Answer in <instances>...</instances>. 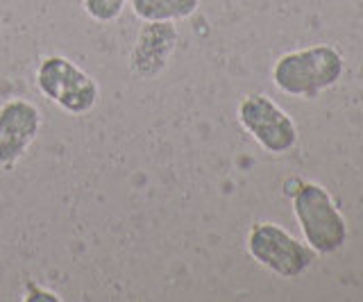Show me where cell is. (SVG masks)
I'll list each match as a JSON object with an SVG mask.
<instances>
[{
  "mask_svg": "<svg viewBox=\"0 0 363 302\" xmlns=\"http://www.w3.org/2000/svg\"><path fill=\"white\" fill-rule=\"evenodd\" d=\"M343 55L332 46H311L281 55L272 66V82L293 98H315L343 75Z\"/></svg>",
  "mask_w": 363,
  "mask_h": 302,
  "instance_id": "obj_1",
  "label": "cell"
},
{
  "mask_svg": "<svg viewBox=\"0 0 363 302\" xmlns=\"http://www.w3.org/2000/svg\"><path fill=\"white\" fill-rule=\"evenodd\" d=\"M293 211L304 243L315 255H332L347 241V225L332 196L315 182H300L293 191Z\"/></svg>",
  "mask_w": 363,
  "mask_h": 302,
  "instance_id": "obj_2",
  "label": "cell"
},
{
  "mask_svg": "<svg viewBox=\"0 0 363 302\" xmlns=\"http://www.w3.org/2000/svg\"><path fill=\"white\" fill-rule=\"evenodd\" d=\"M39 91L71 116H84L98 105L100 86L86 71L64 55H48L37 69Z\"/></svg>",
  "mask_w": 363,
  "mask_h": 302,
  "instance_id": "obj_3",
  "label": "cell"
},
{
  "mask_svg": "<svg viewBox=\"0 0 363 302\" xmlns=\"http://www.w3.org/2000/svg\"><path fill=\"white\" fill-rule=\"evenodd\" d=\"M247 252L266 271L279 277H300L315 262V252L277 223H255L247 232Z\"/></svg>",
  "mask_w": 363,
  "mask_h": 302,
  "instance_id": "obj_4",
  "label": "cell"
},
{
  "mask_svg": "<svg viewBox=\"0 0 363 302\" xmlns=\"http://www.w3.org/2000/svg\"><path fill=\"white\" fill-rule=\"evenodd\" d=\"M238 123L266 152L281 155L298 143L293 118L266 94H247L238 103Z\"/></svg>",
  "mask_w": 363,
  "mask_h": 302,
  "instance_id": "obj_5",
  "label": "cell"
},
{
  "mask_svg": "<svg viewBox=\"0 0 363 302\" xmlns=\"http://www.w3.org/2000/svg\"><path fill=\"white\" fill-rule=\"evenodd\" d=\"M39 107L23 98L0 105V169H14L41 132Z\"/></svg>",
  "mask_w": 363,
  "mask_h": 302,
  "instance_id": "obj_6",
  "label": "cell"
},
{
  "mask_svg": "<svg viewBox=\"0 0 363 302\" xmlns=\"http://www.w3.org/2000/svg\"><path fill=\"white\" fill-rule=\"evenodd\" d=\"M179 43V30L168 21H150L136 35V41L130 52V71L143 82L157 80L162 75Z\"/></svg>",
  "mask_w": 363,
  "mask_h": 302,
  "instance_id": "obj_7",
  "label": "cell"
},
{
  "mask_svg": "<svg viewBox=\"0 0 363 302\" xmlns=\"http://www.w3.org/2000/svg\"><path fill=\"white\" fill-rule=\"evenodd\" d=\"M132 14L150 23V21H168V23H177L198 12L200 0H130Z\"/></svg>",
  "mask_w": 363,
  "mask_h": 302,
  "instance_id": "obj_8",
  "label": "cell"
},
{
  "mask_svg": "<svg viewBox=\"0 0 363 302\" xmlns=\"http://www.w3.org/2000/svg\"><path fill=\"white\" fill-rule=\"evenodd\" d=\"M130 0H82L84 14L96 23H111L116 21Z\"/></svg>",
  "mask_w": 363,
  "mask_h": 302,
  "instance_id": "obj_9",
  "label": "cell"
},
{
  "mask_svg": "<svg viewBox=\"0 0 363 302\" xmlns=\"http://www.w3.org/2000/svg\"><path fill=\"white\" fill-rule=\"evenodd\" d=\"M23 300L26 302H60L62 298L52 293V291L48 289H41L39 284H28V291H26V296H23Z\"/></svg>",
  "mask_w": 363,
  "mask_h": 302,
  "instance_id": "obj_10",
  "label": "cell"
}]
</instances>
